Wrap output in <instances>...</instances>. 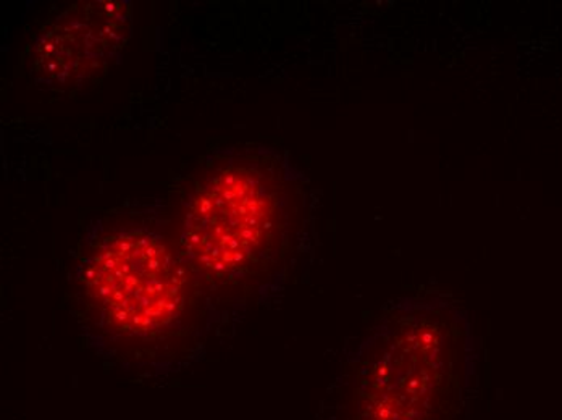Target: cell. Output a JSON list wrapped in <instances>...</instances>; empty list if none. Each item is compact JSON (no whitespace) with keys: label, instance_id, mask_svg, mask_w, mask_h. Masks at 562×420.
Returning a JSON list of instances; mask_svg holds the SVG:
<instances>
[{"label":"cell","instance_id":"2","mask_svg":"<svg viewBox=\"0 0 562 420\" xmlns=\"http://www.w3.org/2000/svg\"><path fill=\"white\" fill-rule=\"evenodd\" d=\"M75 279L85 329L111 354H149L181 337L201 293L173 242L135 220L89 228Z\"/></svg>","mask_w":562,"mask_h":420},{"label":"cell","instance_id":"1","mask_svg":"<svg viewBox=\"0 0 562 420\" xmlns=\"http://www.w3.org/2000/svg\"><path fill=\"white\" fill-rule=\"evenodd\" d=\"M291 190L277 160L226 149L181 204L177 249L199 290H251L279 268L291 237Z\"/></svg>","mask_w":562,"mask_h":420},{"label":"cell","instance_id":"3","mask_svg":"<svg viewBox=\"0 0 562 420\" xmlns=\"http://www.w3.org/2000/svg\"><path fill=\"white\" fill-rule=\"evenodd\" d=\"M474 375L464 314L438 300H407L359 351L349 420H461Z\"/></svg>","mask_w":562,"mask_h":420},{"label":"cell","instance_id":"4","mask_svg":"<svg viewBox=\"0 0 562 420\" xmlns=\"http://www.w3.org/2000/svg\"><path fill=\"white\" fill-rule=\"evenodd\" d=\"M130 34L132 3H75L37 33L30 56L33 80L46 90L80 88L120 59Z\"/></svg>","mask_w":562,"mask_h":420}]
</instances>
